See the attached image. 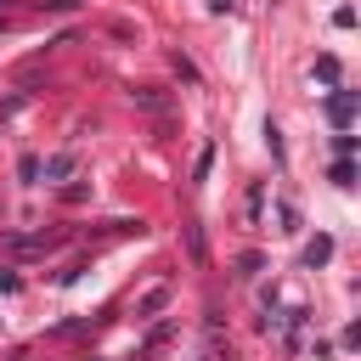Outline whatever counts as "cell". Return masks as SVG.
Masks as SVG:
<instances>
[{
  "mask_svg": "<svg viewBox=\"0 0 361 361\" xmlns=\"http://www.w3.org/2000/svg\"><path fill=\"white\" fill-rule=\"evenodd\" d=\"M231 271H237V276H243V282H254V276H259V271H265V254H259V248H243V254H237V259H231Z\"/></svg>",
  "mask_w": 361,
  "mask_h": 361,
  "instance_id": "5",
  "label": "cell"
},
{
  "mask_svg": "<svg viewBox=\"0 0 361 361\" xmlns=\"http://www.w3.org/2000/svg\"><path fill=\"white\" fill-rule=\"evenodd\" d=\"M17 288V271H0V293H11Z\"/></svg>",
  "mask_w": 361,
  "mask_h": 361,
  "instance_id": "13",
  "label": "cell"
},
{
  "mask_svg": "<svg viewBox=\"0 0 361 361\" xmlns=\"http://www.w3.org/2000/svg\"><path fill=\"white\" fill-rule=\"evenodd\" d=\"M164 305H169V288H152V293L141 299V316H152V310H164Z\"/></svg>",
  "mask_w": 361,
  "mask_h": 361,
  "instance_id": "8",
  "label": "cell"
},
{
  "mask_svg": "<svg viewBox=\"0 0 361 361\" xmlns=\"http://www.w3.org/2000/svg\"><path fill=\"white\" fill-rule=\"evenodd\" d=\"M265 147H271V158L282 164V130H276V124H265Z\"/></svg>",
  "mask_w": 361,
  "mask_h": 361,
  "instance_id": "11",
  "label": "cell"
},
{
  "mask_svg": "<svg viewBox=\"0 0 361 361\" xmlns=\"http://www.w3.org/2000/svg\"><path fill=\"white\" fill-rule=\"evenodd\" d=\"M186 254H192V265L209 259V237H203V226H186Z\"/></svg>",
  "mask_w": 361,
  "mask_h": 361,
  "instance_id": "6",
  "label": "cell"
},
{
  "mask_svg": "<svg viewBox=\"0 0 361 361\" xmlns=\"http://www.w3.org/2000/svg\"><path fill=\"white\" fill-rule=\"evenodd\" d=\"M333 259V237H316V243H305V265H327Z\"/></svg>",
  "mask_w": 361,
  "mask_h": 361,
  "instance_id": "7",
  "label": "cell"
},
{
  "mask_svg": "<svg viewBox=\"0 0 361 361\" xmlns=\"http://www.w3.org/2000/svg\"><path fill=\"white\" fill-rule=\"evenodd\" d=\"M327 175H333V180H338V186H350V180H355V164H350V158H338V164H333V169H327Z\"/></svg>",
  "mask_w": 361,
  "mask_h": 361,
  "instance_id": "10",
  "label": "cell"
},
{
  "mask_svg": "<svg viewBox=\"0 0 361 361\" xmlns=\"http://www.w3.org/2000/svg\"><path fill=\"white\" fill-rule=\"evenodd\" d=\"M226 361H231V355H226Z\"/></svg>",
  "mask_w": 361,
  "mask_h": 361,
  "instance_id": "15",
  "label": "cell"
},
{
  "mask_svg": "<svg viewBox=\"0 0 361 361\" xmlns=\"http://www.w3.org/2000/svg\"><path fill=\"white\" fill-rule=\"evenodd\" d=\"M73 169H79V152H51V158L39 164V175H45V180H68Z\"/></svg>",
  "mask_w": 361,
  "mask_h": 361,
  "instance_id": "4",
  "label": "cell"
},
{
  "mask_svg": "<svg viewBox=\"0 0 361 361\" xmlns=\"http://www.w3.org/2000/svg\"><path fill=\"white\" fill-rule=\"evenodd\" d=\"M203 361H214V355H203Z\"/></svg>",
  "mask_w": 361,
  "mask_h": 361,
  "instance_id": "14",
  "label": "cell"
},
{
  "mask_svg": "<svg viewBox=\"0 0 361 361\" xmlns=\"http://www.w3.org/2000/svg\"><path fill=\"white\" fill-rule=\"evenodd\" d=\"M39 11H79V0H39Z\"/></svg>",
  "mask_w": 361,
  "mask_h": 361,
  "instance_id": "12",
  "label": "cell"
},
{
  "mask_svg": "<svg viewBox=\"0 0 361 361\" xmlns=\"http://www.w3.org/2000/svg\"><path fill=\"white\" fill-rule=\"evenodd\" d=\"M169 62H175V73H180V79H186V85H197V68H192V62H186V56H180V51H169Z\"/></svg>",
  "mask_w": 361,
  "mask_h": 361,
  "instance_id": "9",
  "label": "cell"
},
{
  "mask_svg": "<svg viewBox=\"0 0 361 361\" xmlns=\"http://www.w3.org/2000/svg\"><path fill=\"white\" fill-rule=\"evenodd\" d=\"M130 102H135V107H141V113H158V118H164V113H169V96H164V90H158V85H135V90H130Z\"/></svg>",
  "mask_w": 361,
  "mask_h": 361,
  "instance_id": "2",
  "label": "cell"
},
{
  "mask_svg": "<svg viewBox=\"0 0 361 361\" xmlns=\"http://www.w3.org/2000/svg\"><path fill=\"white\" fill-rule=\"evenodd\" d=\"M56 243H62L56 231H11V237H6V248H11V254H51Z\"/></svg>",
  "mask_w": 361,
  "mask_h": 361,
  "instance_id": "1",
  "label": "cell"
},
{
  "mask_svg": "<svg viewBox=\"0 0 361 361\" xmlns=\"http://www.w3.org/2000/svg\"><path fill=\"white\" fill-rule=\"evenodd\" d=\"M327 118L344 130V124L355 118V90H333V96H327Z\"/></svg>",
  "mask_w": 361,
  "mask_h": 361,
  "instance_id": "3",
  "label": "cell"
}]
</instances>
